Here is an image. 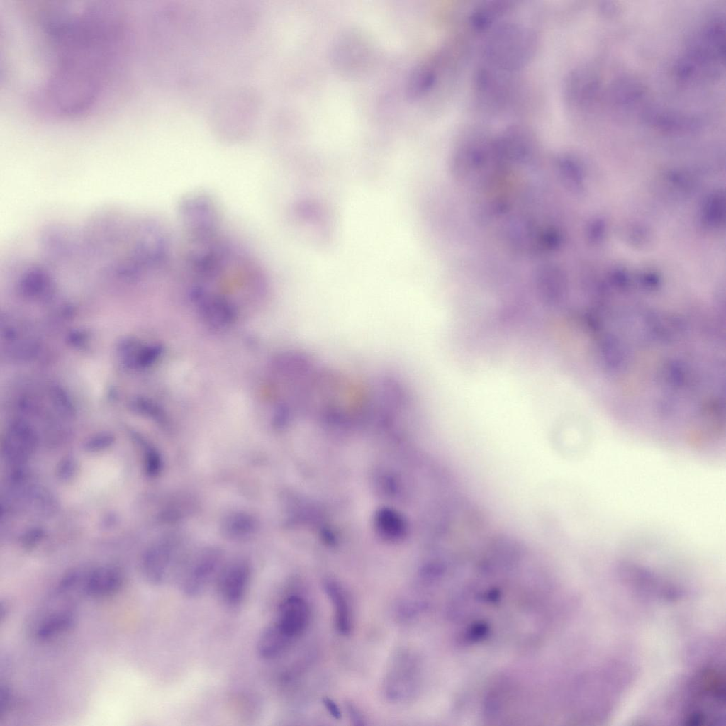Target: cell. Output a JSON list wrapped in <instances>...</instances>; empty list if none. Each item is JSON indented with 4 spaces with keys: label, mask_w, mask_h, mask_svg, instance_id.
I'll list each match as a JSON object with an SVG mask.
<instances>
[{
    "label": "cell",
    "mask_w": 726,
    "mask_h": 726,
    "mask_svg": "<svg viewBox=\"0 0 726 726\" xmlns=\"http://www.w3.org/2000/svg\"><path fill=\"white\" fill-rule=\"evenodd\" d=\"M513 9V3L506 0H489L474 7L467 18L468 26L473 32L484 35L492 27L506 20Z\"/></svg>",
    "instance_id": "7"
},
{
    "label": "cell",
    "mask_w": 726,
    "mask_h": 726,
    "mask_svg": "<svg viewBox=\"0 0 726 726\" xmlns=\"http://www.w3.org/2000/svg\"><path fill=\"white\" fill-rule=\"evenodd\" d=\"M483 35L479 65L500 72L518 74L537 50L535 31L518 22L506 19Z\"/></svg>",
    "instance_id": "2"
},
{
    "label": "cell",
    "mask_w": 726,
    "mask_h": 726,
    "mask_svg": "<svg viewBox=\"0 0 726 726\" xmlns=\"http://www.w3.org/2000/svg\"><path fill=\"white\" fill-rule=\"evenodd\" d=\"M40 63L35 89L62 100L110 94L127 57V27L115 12L86 2L45 6L26 25Z\"/></svg>",
    "instance_id": "1"
},
{
    "label": "cell",
    "mask_w": 726,
    "mask_h": 726,
    "mask_svg": "<svg viewBox=\"0 0 726 726\" xmlns=\"http://www.w3.org/2000/svg\"><path fill=\"white\" fill-rule=\"evenodd\" d=\"M51 610L40 613V618L33 630L36 639L45 641L72 628L76 616L72 606L50 607Z\"/></svg>",
    "instance_id": "8"
},
{
    "label": "cell",
    "mask_w": 726,
    "mask_h": 726,
    "mask_svg": "<svg viewBox=\"0 0 726 726\" xmlns=\"http://www.w3.org/2000/svg\"><path fill=\"white\" fill-rule=\"evenodd\" d=\"M123 578L116 567L106 566L91 571L84 580V593L94 598H104L116 593L121 588Z\"/></svg>",
    "instance_id": "9"
},
{
    "label": "cell",
    "mask_w": 726,
    "mask_h": 726,
    "mask_svg": "<svg viewBox=\"0 0 726 726\" xmlns=\"http://www.w3.org/2000/svg\"><path fill=\"white\" fill-rule=\"evenodd\" d=\"M0 613H1V620H3L6 618V614L8 613V605H7L6 603H4L3 601H1V604H0Z\"/></svg>",
    "instance_id": "19"
},
{
    "label": "cell",
    "mask_w": 726,
    "mask_h": 726,
    "mask_svg": "<svg viewBox=\"0 0 726 726\" xmlns=\"http://www.w3.org/2000/svg\"><path fill=\"white\" fill-rule=\"evenodd\" d=\"M423 608V603L420 601L413 598H406L398 603L396 608V613L401 619H411L414 618Z\"/></svg>",
    "instance_id": "13"
},
{
    "label": "cell",
    "mask_w": 726,
    "mask_h": 726,
    "mask_svg": "<svg viewBox=\"0 0 726 726\" xmlns=\"http://www.w3.org/2000/svg\"><path fill=\"white\" fill-rule=\"evenodd\" d=\"M419 662L409 651L398 652L392 659L385 676L384 691L388 700L402 703L413 697L419 683Z\"/></svg>",
    "instance_id": "4"
},
{
    "label": "cell",
    "mask_w": 726,
    "mask_h": 726,
    "mask_svg": "<svg viewBox=\"0 0 726 726\" xmlns=\"http://www.w3.org/2000/svg\"><path fill=\"white\" fill-rule=\"evenodd\" d=\"M13 703V695L11 689L6 685H1L0 687V718H1L9 710Z\"/></svg>",
    "instance_id": "16"
},
{
    "label": "cell",
    "mask_w": 726,
    "mask_h": 726,
    "mask_svg": "<svg viewBox=\"0 0 726 726\" xmlns=\"http://www.w3.org/2000/svg\"><path fill=\"white\" fill-rule=\"evenodd\" d=\"M292 641L274 622L267 626L260 635L257 644V652L264 659H274L286 651Z\"/></svg>",
    "instance_id": "12"
},
{
    "label": "cell",
    "mask_w": 726,
    "mask_h": 726,
    "mask_svg": "<svg viewBox=\"0 0 726 726\" xmlns=\"http://www.w3.org/2000/svg\"><path fill=\"white\" fill-rule=\"evenodd\" d=\"M323 705L330 714V715L335 719L339 720L341 718V712L337 705L330 698H324L323 699Z\"/></svg>",
    "instance_id": "18"
},
{
    "label": "cell",
    "mask_w": 726,
    "mask_h": 726,
    "mask_svg": "<svg viewBox=\"0 0 726 726\" xmlns=\"http://www.w3.org/2000/svg\"><path fill=\"white\" fill-rule=\"evenodd\" d=\"M249 581L248 570L244 565H235L228 569L221 576L218 584V594L228 605L235 607L243 601Z\"/></svg>",
    "instance_id": "10"
},
{
    "label": "cell",
    "mask_w": 726,
    "mask_h": 726,
    "mask_svg": "<svg viewBox=\"0 0 726 726\" xmlns=\"http://www.w3.org/2000/svg\"><path fill=\"white\" fill-rule=\"evenodd\" d=\"M113 440L112 435L101 433L88 440L85 443L84 448L89 452H98L109 447Z\"/></svg>",
    "instance_id": "14"
},
{
    "label": "cell",
    "mask_w": 726,
    "mask_h": 726,
    "mask_svg": "<svg viewBox=\"0 0 726 726\" xmlns=\"http://www.w3.org/2000/svg\"><path fill=\"white\" fill-rule=\"evenodd\" d=\"M77 464L72 457L64 458L57 467V476L61 480H69L76 473Z\"/></svg>",
    "instance_id": "15"
},
{
    "label": "cell",
    "mask_w": 726,
    "mask_h": 726,
    "mask_svg": "<svg viewBox=\"0 0 726 726\" xmlns=\"http://www.w3.org/2000/svg\"><path fill=\"white\" fill-rule=\"evenodd\" d=\"M36 436L26 423L17 420L11 423L5 436L3 452L6 459L15 464L25 462L33 453Z\"/></svg>",
    "instance_id": "6"
},
{
    "label": "cell",
    "mask_w": 726,
    "mask_h": 726,
    "mask_svg": "<svg viewBox=\"0 0 726 726\" xmlns=\"http://www.w3.org/2000/svg\"><path fill=\"white\" fill-rule=\"evenodd\" d=\"M325 591L333 604L335 625L342 635H348L352 630V611L349 598L345 590L335 581L325 583Z\"/></svg>",
    "instance_id": "11"
},
{
    "label": "cell",
    "mask_w": 726,
    "mask_h": 726,
    "mask_svg": "<svg viewBox=\"0 0 726 726\" xmlns=\"http://www.w3.org/2000/svg\"><path fill=\"white\" fill-rule=\"evenodd\" d=\"M310 618L306 601L296 595H291L280 603L274 622L293 640L306 630Z\"/></svg>",
    "instance_id": "5"
},
{
    "label": "cell",
    "mask_w": 726,
    "mask_h": 726,
    "mask_svg": "<svg viewBox=\"0 0 726 726\" xmlns=\"http://www.w3.org/2000/svg\"><path fill=\"white\" fill-rule=\"evenodd\" d=\"M720 668L700 669L691 678L686 690L683 720L691 725H714L723 715L725 677Z\"/></svg>",
    "instance_id": "3"
},
{
    "label": "cell",
    "mask_w": 726,
    "mask_h": 726,
    "mask_svg": "<svg viewBox=\"0 0 726 726\" xmlns=\"http://www.w3.org/2000/svg\"><path fill=\"white\" fill-rule=\"evenodd\" d=\"M347 710L349 717L352 723L355 725H365L364 718L360 710L353 704L347 705Z\"/></svg>",
    "instance_id": "17"
}]
</instances>
